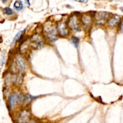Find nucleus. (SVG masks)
<instances>
[{"instance_id": "nucleus-15", "label": "nucleus", "mask_w": 123, "mask_h": 123, "mask_svg": "<svg viewBox=\"0 0 123 123\" xmlns=\"http://www.w3.org/2000/svg\"><path fill=\"white\" fill-rule=\"evenodd\" d=\"M26 123H36L34 121H28V122H27Z\"/></svg>"}, {"instance_id": "nucleus-12", "label": "nucleus", "mask_w": 123, "mask_h": 123, "mask_svg": "<svg viewBox=\"0 0 123 123\" xmlns=\"http://www.w3.org/2000/svg\"><path fill=\"white\" fill-rule=\"evenodd\" d=\"M71 43L73 44L74 46L76 47H77V46H79V39L77 37H71V39H70Z\"/></svg>"}, {"instance_id": "nucleus-7", "label": "nucleus", "mask_w": 123, "mask_h": 123, "mask_svg": "<svg viewBox=\"0 0 123 123\" xmlns=\"http://www.w3.org/2000/svg\"><path fill=\"white\" fill-rule=\"evenodd\" d=\"M32 45L35 48H40L43 45V41L38 34H34L31 38Z\"/></svg>"}, {"instance_id": "nucleus-2", "label": "nucleus", "mask_w": 123, "mask_h": 123, "mask_svg": "<svg viewBox=\"0 0 123 123\" xmlns=\"http://www.w3.org/2000/svg\"><path fill=\"white\" fill-rule=\"evenodd\" d=\"M67 25L70 29L74 32H77L80 30V23L76 16L73 15L69 18Z\"/></svg>"}, {"instance_id": "nucleus-9", "label": "nucleus", "mask_w": 123, "mask_h": 123, "mask_svg": "<svg viewBox=\"0 0 123 123\" xmlns=\"http://www.w3.org/2000/svg\"><path fill=\"white\" fill-rule=\"evenodd\" d=\"M119 19H120V18H119V16H114L112 18H111L110 19H109V20H108V25H109V26H110V27H114V26H115L117 24V23H118V22H119Z\"/></svg>"}, {"instance_id": "nucleus-18", "label": "nucleus", "mask_w": 123, "mask_h": 123, "mask_svg": "<svg viewBox=\"0 0 123 123\" xmlns=\"http://www.w3.org/2000/svg\"><path fill=\"white\" fill-rule=\"evenodd\" d=\"M120 9H121V10L122 12H123V7H121V8H120Z\"/></svg>"}, {"instance_id": "nucleus-13", "label": "nucleus", "mask_w": 123, "mask_h": 123, "mask_svg": "<svg viewBox=\"0 0 123 123\" xmlns=\"http://www.w3.org/2000/svg\"><path fill=\"white\" fill-rule=\"evenodd\" d=\"M22 33H23V31H19V33H17V34L16 35L15 37H14V38H13V41H12V43H11V46H12L13 44H14V43H15L17 41H18V40H19V38H20V36H21V35H22Z\"/></svg>"}, {"instance_id": "nucleus-8", "label": "nucleus", "mask_w": 123, "mask_h": 123, "mask_svg": "<svg viewBox=\"0 0 123 123\" xmlns=\"http://www.w3.org/2000/svg\"><path fill=\"white\" fill-rule=\"evenodd\" d=\"M29 112L28 110H24L23 111H22L20 114H19V116H18V121L19 123H26L28 121V119L29 118Z\"/></svg>"}, {"instance_id": "nucleus-1", "label": "nucleus", "mask_w": 123, "mask_h": 123, "mask_svg": "<svg viewBox=\"0 0 123 123\" xmlns=\"http://www.w3.org/2000/svg\"><path fill=\"white\" fill-rule=\"evenodd\" d=\"M57 31L52 24H46L43 27V34L46 38L51 42H54L57 40Z\"/></svg>"}, {"instance_id": "nucleus-14", "label": "nucleus", "mask_w": 123, "mask_h": 123, "mask_svg": "<svg viewBox=\"0 0 123 123\" xmlns=\"http://www.w3.org/2000/svg\"><path fill=\"white\" fill-rule=\"evenodd\" d=\"M76 1L78 2V3H86L88 0H75Z\"/></svg>"}, {"instance_id": "nucleus-16", "label": "nucleus", "mask_w": 123, "mask_h": 123, "mask_svg": "<svg viewBox=\"0 0 123 123\" xmlns=\"http://www.w3.org/2000/svg\"><path fill=\"white\" fill-rule=\"evenodd\" d=\"M1 1L3 2V3H6L8 1V0H1Z\"/></svg>"}, {"instance_id": "nucleus-3", "label": "nucleus", "mask_w": 123, "mask_h": 123, "mask_svg": "<svg viewBox=\"0 0 123 123\" xmlns=\"http://www.w3.org/2000/svg\"><path fill=\"white\" fill-rule=\"evenodd\" d=\"M109 16H110V13H107V12H101L97 13L95 16L96 24L98 25L104 24L107 19L109 18Z\"/></svg>"}, {"instance_id": "nucleus-17", "label": "nucleus", "mask_w": 123, "mask_h": 123, "mask_svg": "<svg viewBox=\"0 0 123 123\" xmlns=\"http://www.w3.org/2000/svg\"><path fill=\"white\" fill-rule=\"evenodd\" d=\"M120 26H121V27H122V26H123V20H122V21H121V22Z\"/></svg>"}, {"instance_id": "nucleus-4", "label": "nucleus", "mask_w": 123, "mask_h": 123, "mask_svg": "<svg viewBox=\"0 0 123 123\" xmlns=\"http://www.w3.org/2000/svg\"><path fill=\"white\" fill-rule=\"evenodd\" d=\"M57 31L58 33L62 37H66L69 34L67 25L64 21H60L58 22L57 27Z\"/></svg>"}, {"instance_id": "nucleus-11", "label": "nucleus", "mask_w": 123, "mask_h": 123, "mask_svg": "<svg viewBox=\"0 0 123 123\" xmlns=\"http://www.w3.org/2000/svg\"><path fill=\"white\" fill-rule=\"evenodd\" d=\"M3 13L5 15L11 16L13 15L14 13V11L12 10V9H10V7H5L3 9Z\"/></svg>"}, {"instance_id": "nucleus-6", "label": "nucleus", "mask_w": 123, "mask_h": 123, "mask_svg": "<svg viewBox=\"0 0 123 123\" xmlns=\"http://www.w3.org/2000/svg\"><path fill=\"white\" fill-rule=\"evenodd\" d=\"M16 63L17 68L19 71H20V72H23L25 70L27 67L25 60L22 56L18 55L16 57Z\"/></svg>"}, {"instance_id": "nucleus-10", "label": "nucleus", "mask_w": 123, "mask_h": 123, "mask_svg": "<svg viewBox=\"0 0 123 123\" xmlns=\"http://www.w3.org/2000/svg\"><path fill=\"white\" fill-rule=\"evenodd\" d=\"M14 9H15L17 11H20L22 9H23L24 8V4L22 3V1L20 0H18V1H16L15 3H14Z\"/></svg>"}, {"instance_id": "nucleus-5", "label": "nucleus", "mask_w": 123, "mask_h": 123, "mask_svg": "<svg viewBox=\"0 0 123 123\" xmlns=\"http://www.w3.org/2000/svg\"><path fill=\"white\" fill-rule=\"evenodd\" d=\"M80 20H81V23L84 29L88 30L90 28L92 24V21H93V19L91 15L85 14H83L81 17Z\"/></svg>"}]
</instances>
